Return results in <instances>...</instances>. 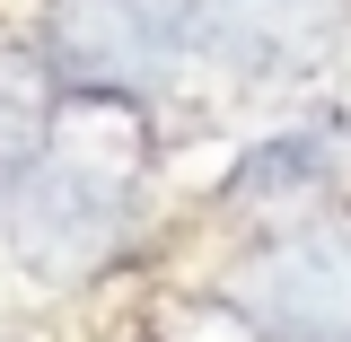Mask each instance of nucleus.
<instances>
[{
	"mask_svg": "<svg viewBox=\"0 0 351 342\" xmlns=\"http://www.w3.org/2000/svg\"><path fill=\"white\" fill-rule=\"evenodd\" d=\"M141 228H149V211H141L132 175H106L88 158H62V149H44L36 167H18L0 184V237H9V255L36 281H62V290L106 281L114 263H132L141 255Z\"/></svg>",
	"mask_w": 351,
	"mask_h": 342,
	"instance_id": "f257e3e1",
	"label": "nucleus"
},
{
	"mask_svg": "<svg viewBox=\"0 0 351 342\" xmlns=\"http://www.w3.org/2000/svg\"><path fill=\"white\" fill-rule=\"evenodd\" d=\"M36 53L80 106H149L193 62L184 0H44Z\"/></svg>",
	"mask_w": 351,
	"mask_h": 342,
	"instance_id": "f03ea898",
	"label": "nucleus"
},
{
	"mask_svg": "<svg viewBox=\"0 0 351 342\" xmlns=\"http://www.w3.org/2000/svg\"><path fill=\"white\" fill-rule=\"evenodd\" d=\"M219 307L255 342H351V237L343 228H272L228 263Z\"/></svg>",
	"mask_w": 351,
	"mask_h": 342,
	"instance_id": "7ed1b4c3",
	"label": "nucleus"
},
{
	"mask_svg": "<svg viewBox=\"0 0 351 342\" xmlns=\"http://www.w3.org/2000/svg\"><path fill=\"white\" fill-rule=\"evenodd\" d=\"M184 36L228 80H307L351 36V0H184Z\"/></svg>",
	"mask_w": 351,
	"mask_h": 342,
	"instance_id": "20e7f679",
	"label": "nucleus"
},
{
	"mask_svg": "<svg viewBox=\"0 0 351 342\" xmlns=\"http://www.w3.org/2000/svg\"><path fill=\"white\" fill-rule=\"evenodd\" d=\"M334 184H343V158H334L325 132H272L219 175V202L246 219H272V228H307Z\"/></svg>",
	"mask_w": 351,
	"mask_h": 342,
	"instance_id": "39448f33",
	"label": "nucleus"
},
{
	"mask_svg": "<svg viewBox=\"0 0 351 342\" xmlns=\"http://www.w3.org/2000/svg\"><path fill=\"white\" fill-rule=\"evenodd\" d=\"M53 71H44L36 44H9L0 36V184L18 167H36L44 158V132H53Z\"/></svg>",
	"mask_w": 351,
	"mask_h": 342,
	"instance_id": "423d86ee",
	"label": "nucleus"
}]
</instances>
